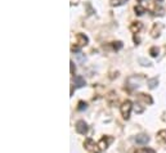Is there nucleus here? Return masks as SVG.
I'll return each mask as SVG.
<instances>
[{"label":"nucleus","instance_id":"obj_1","mask_svg":"<svg viewBox=\"0 0 166 153\" xmlns=\"http://www.w3.org/2000/svg\"><path fill=\"white\" fill-rule=\"evenodd\" d=\"M88 42H89V39H88L86 35L81 34V32L77 34L76 35V44L71 46V50L72 52H75V53H79V50L83 48V46L88 45Z\"/></svg>","mask_w":166,"mask_h":153},{"label":"nucleus","instance_id":"obj_2","mask_svg":"<svg viewBox=\"0 0 166 153\" xmlns=\"http://www.w3.org/2000/svg\"><path fill=\"white\" fill-rule=\"evenodd\" d=\"M133 109V103L130 100H125L124 103L121 104L120 107V111H121V116L124 117L125 120H129L130 119V112Z\"/></svg>","mask_w":166,"mask_h":153},{"label":"nucleus","instance_id":"obj_3","mask_svg":"<svg viewBox=\"0 0 166 153\" xmlns=\"http://www.w3.org/2000/svg\"><path fill=\"white\" fill-rule=\"evenodd\" d=\"M88 130H89V127H88V124L85 122L84 120H79L76 122V131L79 133V134H83V135H85L88 133Z\"/></svg>","mask_w":166,"mask_h":153},{"label":"nucleus","instance_id":"obj_4","mask_svg":"<svg viewBox=\"0 0 166 153\" xmlns=\"http://www.w3.org/2000/svg\"><path fill=\"white\" fill-rule=\"evenodd\" d=\"M112 140H113V139H112L111 136H108V135L107 136H103V138L98 142V144H97V146H98L100 149H106V148H108V146L112 143Z\"/></svg>","mask_w":166,"mask_h":153},{"label":"nucleus","instance_id":"obj_5","mask_svg":"<svg viewBox=\"0 0 166 153\" xmlns=\"http://www.w3.org/2000/svg\"><path fill=\"white\" fill-rule=\"evenodd\" d=\"M148 9H149V12H152V14H154V15H164V13H165L164 8H161L160 5H157V4H151Z\"/></svg>","mask_w":166,"mask_h":153},{"label":"nucleus","instance_id":"obj_6","mask_svg":"<svg viewBox=\"0 0 166 153\" xmlns=\"http://www.w3.org/2000/svg\"><path fill=\"white\" fill-rule=\"evenodd\" d=\"M142 29H143V23H142V22H139V21L131 22V23H130V27H129V30H130L133 34H138Z\"/></svg>","mask_w":166,"mask_h":153},{"label":"nucleus","instance_id":"obj_7","mask_svg":"<svg viewBox=\"0 0 166 153\" xmlns=\"http://www.w3.org/2000/svg\"><path fill=\"white\" fill-rule=\"evenodd\" d=\"M161 30H162V26L160 25V23H154L153 27H152V30H151V36H152L153 39L158 37V36H160Z\"/></svg>","mask_w":166,"mask_h":153},{"label":"nucleus","instance_id":"obj_8","mask_svg":"<svg viewBox=\"0 0 166 153\" xmlns=\"http://www.w3.org/2000/svg\"><path fill=\"white\" fill-rule=\"evenodd\" d=\"M135 142L137 144H142V146H144L149 142V136L146 135V134H140V135H137L135 136Z\"/></svg>","mask_w":166,"mask_h":153},{"label":"nucleus","instance_id":"obj_9","mask_svg":"<svg viewBox=\"0 0 166 153\" xmlns=\"http://www.w3.org/2000/svg\"><path fill=\"white\" fill-rule=\"evenodd\" d=\"M138 99L142 100V102H144L146 104H152L153 103V99L151 98V95H148V94H144V93L138 94Z\"/></svg>","mask_w":166,"mask_h":153},{"label":"nucleus","instance_id":"obj_10","mask_svg":"<svg viewBox=\"0 0 166 153\" xmlns=\"http://www.w3.org/2000/svg\"><path fill=\"white\" fill-rule=\"evenodd\" d=\"M84 147L86 148L88 151H95V148H97L95 143H94V140H93V139H90V138H89V139H86V140H85V142H84Z\"/></svg>","mask_w":166,"mask_h":153},{"label":"nucleus","instance_id":"obj_11","mask_svg":"<svg viewBox=\"0 0 166 153\" xmlns=\"http://www.w3.org/2000/svg\"><path fill=\"white\" fill-rule=\"evenodd\" d=\"M73 81H75V85L77 86V88H84V86L86 85L85 78L83 76H75L73 77Z\"/></svg>","mask_w":166,"mask_h":153},{"label":"nucleus","instance_id":"obj_12","mask_svg":"<svg viewBox=\"0 0 166 153\" xmlns=\"http://www.w3.org/2000/svg\"><path fill=\"white\" fill-rule=\"evenodd\" d=\"M157 85H158V78H157V77H153V78H149V80H148V86H149V89H154Z\"/></svg>","mask_w":166,"mask_h":153},{"label":"nucleus","instance_id":"obj_13","mask_svg":"<svg viewBox=\"0 0 166 153\" xmlns=\"http://www.w3.org/2000/svg\"><path fill=\"white\" fill-rule=\"evenodd\" d=\"M134 12H135V14L137 15H143L144 14V12H146V9L143 7H140V5H135L134 7Z\"/></svg>","mask_w":166,"mask_h":153},{"label":"nucleus","instance_id":"obj_14","mask_svg":"<svg viewBox=\"0 0 166 153\" xmlns=\"http://www.w3.org/2000/svg\"><path fill=\"white\" fill-rule=\"evenodd\" d=\"M158 53H160V49H158L157 46H152V48L149 49V54H151V57H153V58H156L158 56Z\"/></svg>","mask_w":166,"mask_h":153},{"label":"nucleus","instance_id":"obj_15","mask_svg":"<svg viewBox=\"0 0 166 153\" xmlns=\"http://www.w3.org/2000/svg\"><path fill=\"white\" fill-rule=\"evenodd\" d=\"M127 0H111V5L112 7H118V5H122L125 4Z\"/></svg>","mask_w":166,"mask_h":153},{"label":"nucleus","instance_id":"obj_16","mask_svg":"<svg viewBox=\"0 0 166 153\" xmlns=\"http://www.w3.org/2000/svg\"><path fill=\"white\" fill-rule=\"evenodd\" d=\"M86 108H88V104L85 103L84 100H80L79 104H77V109H79V111H85Z\"/></svg>","mask_w":166,"mask_h":153},{"label":"nucleus","instance_id":"obj_17","mask_svg":"<svg viewBox=\"0 0 166 153\" xmlns=\"http://www.w3.org/2000/svg\"><path fill=\"white\" fill-rule=\"evenodd\" d=\"M112 48H113L115 50H120L122 48V42L121 41H115V42H112Z\"/></svg>","mask_w":166,"mask_h":153},{"label":"nucleus","instance_id":"obj_18","mask_svg":"<svg viewBox=\"0 0 166 153\" xmlns=\"http://www.w3.org/2000/svg\"><path fill=\"white\" fill-rule=\"evenodd\" d=\"M69 67H71V75H75V72H76V67H75V63H73V61L69 62Z\"/></svg>","mask_w":166,"mask_h":153},{"label":"nucleus","instance_id":"obj_19","mask_svg":"<svg viewBox=\"0 0 166 153\" xmlns=\"http://www.w3.org/2000/svg\"><path fill=\"white\" fill-rule=\"evenodd\" d=\"M134 111L137 113H142L143 112V107H139V104H135L134 105Z\"/></svg>","mask_w":166,"mask_h":153},{"label":"nucleus","instance_id":"obj_20","mask_svg":"<svg viewBox=\"0 0 166 153\" xmlns=\"http://www.w3.org/2000/svg\"><path fill=\"white\" fill-rule=\"evenodd\" d=\"M140 153H156L153 149H151V148H144V149H142Z\"/></svg>","mask_w":166,"mask_h":153},{"label":"nucleus","instance_id":"obj_21","mask_svg":"<svg viewBox=\"0 0 166 153\" xmlns=\"http://www.w3.org/2000/svg\"><path fill=\"white\" fill-rule=\"evenodd\" d=\"M86 8H88V12H89V14H93L94 13V10H93V8H91V5L89 3H86Z\"/></svg>","mask_w":166,"mask_h":153},{"label":"nucleus","instance_id":"obj_22","mask_svg":"<svg viewBox=\"0 0 166 153\" xmlns=\"http://www.w3.org/2000/svg\"><path fill=\"white\" fill-rule=\"evenodd\" d=\"M139 62H140V63H143L142 66H151L149 62H148V61H144L143 58H140V59H139Z\"/></svg>","mask_w":166,"mask_h":153},{"label":"nucleus","instance_id":"obj_23","mask_svg":"<svg viewBox=\"0 0 166 153\" xmlns=\"http://www.w3.org/2000/svg\"><path fill=\"white\" fill-rule=\"evenodd\" d=\"M134 42L138 45L139 42H140V39H139V37H137V36H134Z\"/></svg>","mask_w":166,"mask_h":153},{"label":"nucleus","instance_id":"obj_24","mask_svg":"<svg viewBox=\"0 0 166 153\" xmlns=\"http://www.w3.org/2000/svg\"><path fill=\"white\" fill-rule=\"evenodd\" d=\"M137 1H138V3H142V1H143V0H137Z\"/></svg>","mask_w":166,"mask_h":153},{"label":"nucleus","instance_id":"obj_25","mask_svg":"<svg viewBox=\"0 0 166 153\" xmlns=\"http://www.w3.org/2000/svg\"><path fill=\"white\" fill-rule=\"evenodd\" d=\"M157 1H162V0H157Z\"/></svg>","mask_w":166,"mask_h":153},{"label":"nucleus","instance_id":"obj_26","mask_svg":"<svg viewBox=\"0 0 166 153\" xmlns=\"http://www.w3.org/2000/svg\"><path fill=\"white\" fill-rule=\"evenodd\" d=\"M135 153H140V152H135Z\"/></svg>","mask_w":166,"mask_h":153}]
</instances>
